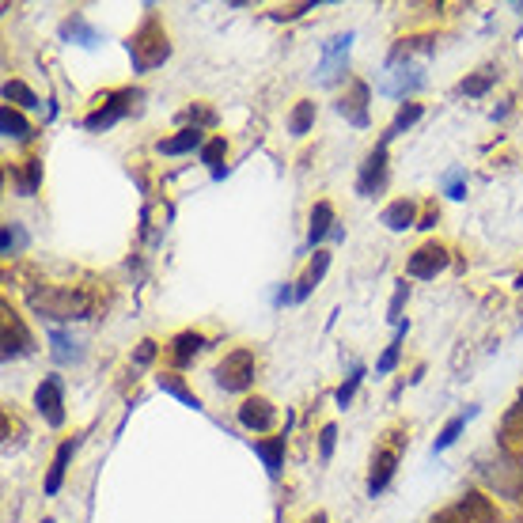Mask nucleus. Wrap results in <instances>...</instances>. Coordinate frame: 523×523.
I'll return each mask as SVG.
<instances>
[{
	"mask_svg": "<svg viewBox=\"0 0 523 523\" xmlns=\"http://www.w3.org/2000/svg\"><path fill=\"white\" fill-rule=\"evenodd\" d=\"M493 80H497V73H493V69H482L478 76H470V80H463V95H486Z\"/></svg>",
	"mask_w": 523,
	"mask_h": 523,
	"instance_id": "2f4dec72",
	"label": "nucleus"
},
{
	"mask_svg": "<svg viewBox=\"0 0 523 523\" xmlns=\"http://www.w3.org/2000/svg\"><path fill=\"white\" fill-rule=\"evenodd\" d=\"M224 156H228V141H224V137H213V141H205V148H201V163L213 167L217 179H224V167H220Z\"/></svg>",
	"mask_w": 523,
	"mask_h": 523,
	"instance_id": "5701e85b",
	"label": "nucleus"
},
{
	"mask_svg": "<svg viewBox=\"0 0 523 523\" xmlns=\"http://www.w3.org/2000/svg\"><path fill=\"white\" fill-rule=\"evenodd\" d=\"M512 425H520L523 429V395H520V402H516V410L508 414V429H512Z\"/></svg>",
	"mask_w": 523,
	"mask_h": 523,
	"instance_id": "a19ab883",
	"label": "nucleus"
},
{
	"mask_svg": "<svg viewBox=\"0 0 523 523\" xmlns=\"http://www.w3.org/2000/svg\"><path fill=\"white\" fill-rule=\"evenodd\" d=\"M254 451L262 455V463L270 470V478L281 474V459H285V436H270V440H254Z\"/></svg>",
	"mask_w": 523,
	"mask_h": 523,
	"instance_id": "6ab92c4d",
	"label": "nucleus"
},
{
	"mask_svg": "<svg viewBox=\"0 0 523 523\" xmlns=\"http://www.w3.org/2000/svg\"><path fill=\"white\" fill-rule=\"evenodd\" d=\"M326 235H334V205H330V201H319V205L311 209V228H307V243H311V247H319Z\"/></svg>",
	"mask_w": 523,
	"mask_h": 523,
	"instance_id": "dca6fc26",
	"label": "nucleus"
},
{
	"mask_svg": "<svg viewBox=\"0 0 523 523\" xmlns=\"http://www.w3.org/2000/svg\"><path fill=\"white\" fill-rule=\"evenodd\" d=\"M433 224H436V213H433V209H429V213H425V220H421L417 228H433Z\"/></svg>",
	"mask_w": 523,
	"mask_h": 523,
	"instance_id": "79ce46f5",
	"label": "nucleus"
},
{
	"mask_svg": "<svg viewBox=\"0 0 523 523\" xmlns=\"http://www.w3.org/2000/svg\"><path fill=\"white\" fill-rule=\"evenodd\" d=\"M23 243H27L23 228H19V224H4V239H0V251H4V254H16Z\"/></svg>",
	"mask_w": 523,
	"mask_h": 523,
	"instance_id": "473e14b6",
	"label": "nucleus"
},
{
	"mask_svg": "<svg viewBox=\"0 0 523 523\" xmlns=\"http://www.w3.org/2000/svg\"><path fill=\"white\" fill-rule=\"evenodd\" d=\"M516 285H520V289H523V273H520V277H516Z\"/></svg>",
	"mask_w": 523,
	"mask_h": 523,
	"instance_id": "c03bdc74",
	"label": "nucleus"
},
{
	"mask_svg": "<svg viewBox=\"0 0 523 523\" xmlns=\"http://www.w3.org/2000/svg\"><path fill=\"white\" fill-rule=\"evenodd\" d=\"M137 99H141V91H129V88L126 91H114V95H107V99H99V107H95L88 118H84V129L99 133V129L118 126L129 110H133V103H137Z\"/></svg>",
	"mask_w": 523,
	"mask_h": 523,
	"instance_id": "20e7f679",
	"label": "nucleus"
},
{
	"mask_svg": "<svg viewBox=\"0 0 523 523\" xmlns=\"http://www.w3.org/2000/svg\"><path fill=\"white\" fill-rule=\"evenodd\" d=\"M31 307H35L38 315L54 319V323H73V319H88L91 315V296L80 289L54 285V289L31 292Z\"/></svg>",
	"mask_w": 523,
	"mask_h": 523,
	"instance_id": "f257e3e1",
	"label": "nucleus"
},
{
	"mask_svg": "<svg viewBox=\"0 0 523 523\" xmlns=\"http://www.w3.org/2000/svg\"><path fill=\"white\" fill-rule=\"evenodd\" d=\"M273 421H277L273 402H266V398H243V406H239V425L243 429L266 433V429H273Z\"/></svg>",
	"mask_w": 523,
	"mask_h": 523,
	"instance_id": "9d476101",
	"label": "nucleus"
},
{
	"mask_svg": "<svg viewBox=\"0 0 523 523\" xmlns=\"http://www.w3.org/2000/svg\"><path fill=\"white\" fill-rule=\"evenodd\" d=\"M383 224L391 228V232H406V228H417L414 220H417V205L414 201H406V198H398V201H391L387 209H383Z\"/></svg>",
	"mask_w": 523,
	"mask_h": 523,
	"instance_id": "2eb2a0df",
	"label": "nucleus"
},
{
	"mask_svg": "<svg viewBox=\"0 0 523 523\" xmlns=\"http://www.w3.org/2000/svg\"><path fill=\"white\" fill-rule=\"evenodd\" d=\"M311 126H315V103H311V99H300L289 114V133L292 137H307Z\"/></svg>",
	"mask_w": 523,
	"mask_h": 523,
	"instance_id": "412c9836",
	"label": "nucleus"
},
{
	"mask_svg": "<svg viewBox=\"0 0 523 523\" xmlns=\"http://www.w3.org/2000/svg\"><path fill=\"white\" fill-rule=\"evenodd\" d=\"M338 114H342L345 122H353L357 129L368 126V84H364V80H353V84H349V95H342Z\"/></svg>",
	"mask_w": 523,
	"mask_h": 523,
	"instance_id": "9b49d317",
	"label": "nucleus"
},
{
	"mask_svg": "<svg viewBox=\"0 0 523 523\" xmlns=\"http://www.w3.org/2000/svg\"><path fill=\"white\" fill-rule=\"evenodd\" d=\"M38 179H42V160H27V175L19 179V194H23V198H31Z\"/></svg>",
	"mask_w": 523,
	"mask_h": 523,
	"instance_id": "72a5a7b5",
	"label": "nucleus"
},
{
	"mask_svg": "<svg viewBox=\"0 0 523 523\" xmlns=\"http://www.w3.org/2000/svg\"><path fill=\"white\" fill-rule=\"evenodd\" d=\"M398 451H402V433H391V444H387V448H379L376 455H372V474H368V493H372V497L383 493L387 482L395 478Z\"/></svg>",
	"mask_w": 523,
	"mask_h": 523,
	"instance_id": "423d86ee",
	"label": "nucleus"
},
{
	"mask_svg": "<svg viewBox=\"0 0 523 523\" xmlns=\"http://www.w3.org/2000/svg\"><path fill=\"white\" fill-rule=\"evenodd\" d=\"M349 46H353V35H338L330 46H326V57H323V65H319V80H323V84H334L338 69H345Z\"/></svg>",
	"mask_w": 523,
	"mask_h": 523,
	"instance_id": "ddd939ff",
	"label": "nucleus"
},
{
	"mask_svg": "<svg viewBox=\"0 0 523 523\" xmlns=\"http://www.w3.org/2000/svg\"><path fill=\"white\" fill-rule=\"evenodd\" d=\"M194 148H205V133H201L198 126H186V129H179L175 137L160 141L156 152H160V156H182V152H194Z\"/></svg>",
	"mask_w": 523,
	"mask_h": 523,
	"instance_id": "4468645a",
	"label": "nucleus"
},
{
	"mask_svg": "<svg viewBox=\"0 0 523 523\" xmlns=\"http://www.w3.org/2000/svg\"><path fill=\"white\" fill-rule=\"evenodd\" d=\"M35 406L38 414L46 417V425H54V429L65 425V383H61V376H46L38 383Z\"/></svg>",
	"mask_w": 523,
	"mask_h": 523,
	"instance_id": "39448f33",
	"label": "nucleus"
},
{
	"mask_svg": "<svg viewBox=\"0 0 523 523\" xmlns=\"http://www.w3.org/2000/svg\"><path fill=\"white\" fill-rule=\"evenodd\" d=\"M304 523H326V512H315L311 520H304Z\"/></svg>",
	"mask_w": 523,
	"mask_h": 523,
	"instance_id": "37998d69",
	"label": "nucleus"
},
{
	"mask_svg": "<svg viewBox=\"0 0 523 523\" xmlns=\"http://www.w3.org/2000/svg\"><path fill=\"white\" fill-rule=\"evenodd\" d=\"M160 391H167V395H175L179 402H186V406H194V410L201 406L198 398L186 391V383H182V376H175V372H163V376H160Z\"/></svg>",
	"mask_w": 523,
	"mask_h": 523,
	"instance_id": "a878e982",
	"label": "nucleus"
},
{
	"mask_svg": "<svg viewBox=\"0 0 523 523\" xmlns=\"http://www.w3.org/2000/svg\"><path fill=\"white\" fill-rule=\"evenodd\" d=\"M383 186H387V145L379 141V145L368 152L361 175H357V194H361V198H372Z\"/></svg>",
	"mask_w": 523,
	"mask_h": 523,
	"instance_id": "0eeeda50",
	"label": "nucleus"
},
{
	"mask_svg": "<svg viewBox=\"0 0 523 523\" xmlns=\"http://www.w3.org/2000/svg\"><path fill=\"white\" fill-rule=\"evenodd\" d=\"M451 512H455L459 523H497V512H493V505H489L482 493H467Z\"/></svg>",
	"mask_w": 523,
	"mask_h": 523,
	"instance_id": "f8f14e48",
	"label": "nucleus"
},
{
	"mask_svg": "<svg viewBox=\"0 0 523 523\" xmlns=\"http://www.w3.org/2000/svg\"><path fill=\"white\" fill-rule=\"evenodd\" d=\"M474 414V410H467V414H459V417H451L448 425H444V433L436 436V444H433V451H444V448H451L455 440H459V433H463V425H467V417Z\"/></svg>",
	"mask_w": 523,
	"mask_h": 523,
	"instance_id": "bb28decb",
	"label": "nucleus"
},
{
	"mask_svg": "<svg viewBox=\"0 0 523 523\" xmlns=\"http://www.w3.org/2000/svg\"><path fill=\"white\" fill-rule=\"evenodd\" d=\"M73 451H76V440H65V444L57 448L54 467H50V478H46V493H57V489H61V482H65V467H69Z\"/></svg>",
	"mask_w": 523,
	"mask_h": 523,
	"instance_id": "aec40b11",
	"label": "nucleus"
},
{
	"mask_svg": "<svg viewBox=\"0 0 523 523\" xmlns=\"http://www.w3.org/2000/svg\"><path fill=\"white\" fill-rule=\"evenodd\" d=\"M4 99H8V107L16 103V107H38V95L23 80H8L4 84Z\"/></svg>",
	"mask_w": 523,
	"mask_h": 523,
	"instance_id": "393cba45",
	"label": "nucleus"
},
{
	"mask_svg": "<svg viewBox=\"0 0 523 523\" xmlns=\"http://www.w3.org/2000/svg\"><path fill=\"white\" fill-rule=\"evenodd\" d=\"M50 342H54L57 361H76V357H80V349H76V342L65 334V330H50Z\"/></svg>",
	"mask_w": 523,
	"mask_h": 523,
	"instance_id": "cd10ccee",
	"label": "nucleus"
},
{
	"mask_svg": "<svg viewBox=\"0 0 523 523\" xmlns=\"http://www.w3.org/2000/svg\"><path fill=\"white\" fill-rule=\"evenodd\" d=\"M361 379H364V368L361 364H357V368H353V372H349V379H345L342 387H338V406H349V402H353V395H357V387H361Z\"/></svg>",
	"mask_w": 523,
	"mask_h": 523,
	"instance_id": "c756f323",
	"label": "nucleus"
},
{
	"mask_svg": "<svg viewBox=\"0 0 523 523\" xmlns=\"http://www.w3.org/2000/svg\"><path fill=\"white\" fill-rule=\"evenodd\" d=\"M406 296H410V285L402 281V285L395 289V300H391V315H387L391 323H402V315H398V311H402V300H406Z\"/></svg>",
	"mask_w": 523,
	"mask_h": 523,
	"instance_id": "c9c22d12",
	"label": "nucleus"
},
{
	"mask_svg": "<svg viewBox=\"0 0 523 523\" xmlns=\"http://www.w3.org/2000/svg\"><path fill=\"white\" fill-rule=\"evenodd\" d=\"M46 523H50V520H46Z\"/></svg>",
	"mask_w": 523,
	"mask_h": 523,
	"instance_id": "a18cd8bd",
	"label": "nucleus"
},
{
	"mask_svg": "<svg viewBox=\"0 0 523 523\" xmlns=\"http://www.w3.org/2000/svg\"><path fill=\"white\" fill-rule=\"evenodd\" d=\"M156 357V342H141V349H137V357H133V364H148Z\"/></svg>",
	"mask_w": 523,
	"mask_h": 523,
	"instance_id": "ea45409f",
	"label": "nucleus"
},
{
	"mask_svg": "<svg viewBox=\"0 0 523 523\" xmlns=\"http://www.w3.org/2000/svg\"><path fill=\"white\" fill-rule=\"evenodd\" d=\"M201 349H205V334H198V330H182V334L171 338V361L190 364L194 361V353H201Z\"/></svg>",
	"mask_w": 523,
	"mask_h": 523,
	"instance_id": "f3484780",
	"label": "nucleus"
},
{
	"mask_svg": "<svg viewBox=\"0 0 523 523\" xmlns=\"http://www.w3.org/2000/svg\"><path fill=\"white\" fill-rule=\"evenodd\" d=\"M417 118H421V103H406V107H402V110H398V114H395V122L387 126V133H383V145H387L391 137H398L402 129H410V126H414Z\"/></svg>",
	"mask_w": 523,
	"mask_h": 523,
	"instance_id": "b1692460",
	"label": "nucleus"
},
{
	"mask_svg": "<svg viewBox=\"0 0 523 523\" xmlns=\"http://www.w3.org/2000/svg\"><path fill=\"white\" fill-rule=\"evenodd\" d=\"M61 35L65 38H80V46H95V42H99V35H95V31H91L88 23H84V19L80 16H73L69 19V23H65V27H61Z\"/></svg>",
	"mask_w": 523,
	"mask_h": 523,
	"instance_id": "c85d7f7f",
	"label": "nucleus"
},
{
	"mask_svg": "<svg viewBox=\"0 0 523 523\" xmlns=\"http://www.w3.org/2000/svg\"><path fill=\"white\" fill-rule=\"evenodd\" d=\"M402 338H406V326H398V338H395L391 345H387V353L379 357V364H376L379 376H387V372H391V368L398 364V345H402Z\"/></svg>",
	"mask_w": 523,
	"mask_h": 523,
	"instance_id": "7c9ffc66",
	"label": "nucleus"
},
{
	"mask_svg": "<svg viewBox=\"0 0 523 523\" xmlns=\"http://www.w3.org/2000/svg\"><path fill=\"white\" fill-rule=\"evenodd\" d=\"M334 436H338L334 425H326L323 433H319V451H323V459H330V451H334Z\"/></svg>",
	"mask_w": 523,
	"mask_h": 523,
	"instance_id": "4c0bfd02",
	"label": "nucleus"
},
{
	"mask_svg": "<svg viewBox=\"0 0 523 523\" xmlns=\"http://www.w3.org/2000/svg\"><path fill=\"white\" fill-rule=\"evenodd\" d=\"M448 194L451 198H467V186H463V175H459V171L448 175Z\"/></svg>",
	"mask_w": 523,
	"mask_h": 523,
	"instance_id": "58836bf2",
	"label": "nucleus"
},
{
	"mask_svg": "<svg viewBox=\"0 0 523 523\" xmlns=\"http://www.w3.org/2000/svg\"><path fill=\"white\" fill-rule=\"evenodd\" d=\"M326 270H330V254L326 251H315V258H311V266H307V273L296 281V300H307V292L315 289L319 281L326 277Z\"/></svg>",
	"mask_w": 523,
	"mask_h": 523,
	"instance_id": "a211bd4d",
	"label": "nucleus"
},
{
	"mask_svg": "<svg viewBox=\"0 0 523 523\" xmlns=\"http://www.w3.org/2000/svg\"><path fill=\"white\" fill-rule=\"evenodd\" d=\"M31 349V334H27V326L19 319L12 307L4 304V361H12V357H23Z\"/></svg>",
	"mask_w": 523,
	"mask_h": 523,
	"instance_id": "1a4fd4ad",
	"label": "nucleus"
},
{
	"mask_svg": "<svg viewBox=\"0 0 523 523\" xmlns=\"http://www.w3.org/2000/svg\"><path fill=\"white\" fill-rule=\"evenodd\" d=\"M129 57H133V69L137 73H148V69H156L163 65L167 57H171V42H167V31L160 27V19L148 16L141 27H137V35L126 42Z\"/></svg>",
	"mask_w": 523,
	"mask_h": 523,
	"instance_id": "f03ea898",
	"label": "nucleus"
},
{
	"mask_svg": "<svg viewBox=\"0 0 523 523\" xmlns=\"http://www.w3.org/2000/svg\"><path fill=\"white\" fill-rule=\"evenodd\" d=\"M0 129H4V137H8V141H27V137H31L27 118H23L19 110H12V107L0 110Z\"/></svg>",
	"mask_w": 523,
	"mask_h": 523,
	"instance_id": "4be33fe9",
	"label": "nucleus"
},
{
	"mask_svg": "<svg viewBox=\"0 0 523 523\" xmlns=\"http://www.w3.org/2000/svg\"><path fill=\"white\" fill-rule=\"evenodd\" d=\"M186 118H190V122H194V126H213V122H217V114H213V110H205V107H190L186 110Z\"/></svg>",
	"mask_w": 523,
	"mask_h": 523,
	"instance_id": "f704fd0d",
	"label": "nucleus"
},
{
	"mask_svg": "<svg viewBox=\"0 0 523 523\" xmlns=\"http://www.w3.org/2000/svg\"><path fill=\"white\" fill-rule=\"evenodd\" d=\"M311 8H315L311 0H307V4H292V8H277L273 19H296V16H304V12H311Z\"/></svg>",
	"mask_w": 523,
	"mask_h": 523,
	"instance_id": "e433bc0d",
	"label": "nucleus"
},
{
	"mask_svg": "<svg viewBox=\"0 0 523 523\" xmlns=\"http://www.w3.org/2000/svg\"><path fill=\"white\" fill-rule=\"evenodd\" d=\"M254 372H258V361H254L251 349H232V353H224V361L217 364V387L220 391H232V395H239V391H247L254 383Z\"/></svg>",
	"mask_w": 523,
	"mask_h": 523,
	"instance_id": "7ed1b4c3",
	"label": "nucleus"
},
{
	"mask_svg": "<svg viewBox=\"0 0 523 523\" xmlns=\"http://www.w3.org/2000/svg\"><path fill=\"white\" fill-rule=\"evenodd\" d=\"M448 247L444 243H425V247H417L414 254H410V262H406V273L410 277H421V281H429V277H436L440 270H448Z\"/></svg>",
	"mask_w": 523,
	"mask_h": 523,
	"instance_id": "6e6552de",
	"label": "nucleus"
}]
</instances>
